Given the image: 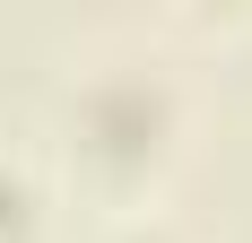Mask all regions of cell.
Returning a JSON list of instances; mask_svg holds the SVG:
<instances>
[{
    "instance_id": "3957f363",
    "label": "cell",
    "mask_w": 252,
    "mask_h": 243,
    "mask_svg": "<svg viewBox=\"0 0 252 243\" xmlns=\"http://www.w3.org/2000/svg\"><path fill=\"white\" fill-rule=\"evenodd\" d=\"M148 243H165V235H148Z\"/></svg>"
},
{
    "instance_id": "7a4b0ae2",
    "label": "cell",
    "mask_w": 252,
    "mask_h": 243,
    "mask_svg": "<svg viewBox=\"0 0 252 243\" xmlns=\"http://www.w3.org/2000/svg\"><path fill=\"white\" fill-rule=\"evenodd\" d=\"M18 226H26V182L0 165V235H18Z\"/></svg>"
},
{
    "instance_id": "6da1fadb",
    "label": "cell",
    "mask_w": 252,
    "mask_h": 243,
    "mask_svg": "<svg viewBox=\"0 0 252 243\" xmlns=\"http://www.w3.org/2000/svg\"><path fill=\"white\" fill-rule=\"evenodd\" d=\"M87 130H96L104 148H122V156H130V148L157 130V96L139 87V78H113V87H96V96H87Z\"/></svg>"
}]
</instances>
